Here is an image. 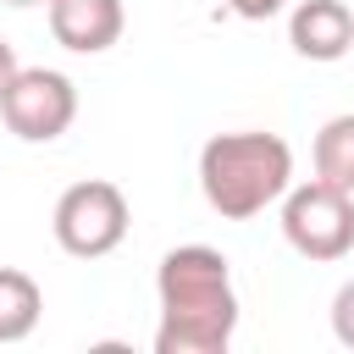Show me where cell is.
<instances>
[{
	"instance_id": "cell-6",
	"label": "cell",
	"mask_w": 354,
	"mask_h": 354,
	"mask_svg": "<svg viewBox=\"0 0 354 354\" xmlns=\"http://www.w3.org/2000/svg\"><path fill=\"white\" fill-rule=\"evenodd\" d=\"M44 11H50L55 44L72 55H105L127 28L122 0H44Z\"/></svg>"
},
{
	"instance_id": "cell-10",
	"label": "cell",
	"mask_w": 354,
	"mask_h": 354,
	"mask_svg": "<svg viewBox=\"0 0 354 354\" xmlns=\"http://www.w3.org/2000/svg\"><path fill=\"white\" fill-rule=\"evenodd\" d=\"M332 337H337L343 348H354V282H343V288L332 293Z\"/></svg>"
},
{
	"instance_id": "cell-7",
	"label": "cell",
	"mask_w": 354,
	"mask_h": 354,
	"mask_svg": "<svg viewBox=\"0 0 354 354\" xmlns=\"http://www.w3.org/2000/svg\"><path fill=\"white\" fill-rule=\"evenodd\" d=\"M288 44L304 61H343L354 50V11L343 0H299L288 17Z\"/></svg>"
},
{
	"instance_id": "cell-13",
	"label": "cell",
	"mask_w": 354,
	"mask_h": 354,
	"mask_svg": "<svg viewBox=\"0 0 354 354\" xmlns=\"http://www.w3.org/2000/svg\"><path fill=\"white\" fill-rule=\"evenodd\" d=\"M0 6H17V11H28V6H44V0H0Z\"/></svg>"
},
{
	"instance_id": "cell-1",
	"label": "cell",
	"mask_w": 354,
	"mask_h": 354,
	"mask_svg": "<svg viewBox=\"0 0 354 354\" xmlns=\"http://www.w3.org/2000/svg\"><path fill=\"white\" fill-rule=\"evenodd\" d=\"M160 326L155 354H227L238 332V288L232 266L210 243H177L160 254L155 271Z\"/></svg>"
},
{
	"instance_id": "cell-4",
	"label": "cell",
	"mask_w": 354,
	"mask_h": 354,
	"mask_svg": "<svg viewBox=\"0 0 354 354\" xmlns=\"http://www.w3.org/2000/svg\"><path fill=\"white\" fill-rule=\"evenodd\" d=\"M277 205H282V238L293 254L326 266L354 249V194L310 177V183H293Z\"/></svg>"
},
{
	"instance_id": "cell-12",
	"label": "cell",
	"mask_w": 354,
	"mask_h": 354,
	"mask_svg": "<svg viewBox=\"0 0 354 354\" xmlns=\"http://www.w3.org/2000/svg\"><path fill=\"white\" fill-rule=\"evenodd\" d=\"M17 66H22V61H17V50H11L6 39H0V94L11 88V77H17Z\"/></svg>"
},
{
	"instance_id": "cell-2",
	"label": "cell",
	"mask_w": 354,
	"mask_h": 354,
	"mask_svg": "<svg viewBox=\"0 0 354 354\" xmlns=\"http://www.w3.org/2000/svg\"><path fill=\"white\" fill-rule=\"evenodd\" d=\"M293 188V144L282 133H216L199 149V194L221 221H249Z\"/></svg>"
},
{
	"instance_id": "cell-3",
	"label": "cell",
	"mask_w": 354,
	"mask_h": 354,
	"mask_svg": "<svg viewBox=\"0 0 354 354\" xmlns=\"http://www.w3.org/2000/svg\"><path fill=\"white\" fill-rule=\"evenodd\" d=\"M133 227V210H127V194L105 177H83L72 183L61 199H55V216H50V232L55 243L72 254V260H105L122 249Z\"/></svg>"
},
{
	"instance_id": "cell-8",
	"label": "cell",
	"mask_w": 354,
	"mask_h": 354,
	"mask_svg": "<svg viewBox=\"0 0 354 354\" xmlns=\"http://www.w3.org/2000/svg\"><path fill=\"white\" fill-rule=\"evenodd\" d=\"M39 315H44V288H39L28 271L0 266V343H22V337H33Z\"/></svg>"
},
{
	"instance_id": "cell-5",
	"label": "cell",
	"mask_w": 354,
	"mask_h": 354,
	"mask_svg": "<svg viewBox=\"0 0 354 354\" xmlns=\"http://www.w3.org/2000/svg\"><path fill=\"white\" fill-rule=\"evenodd\" d=\"M0 116L22 144H55L77 122V83L55 66H17L11 88L0 94Z\"/></svg>"
},
{
	"instance_id": "cell-11",
	"label": "cell",
	"mask_w": 354,
	"mask_h": 354,
	"mask_svg": "<svg viewBox=\"0 0 354 354\" xmlns=\"http://www.w3.org/2000/svg\"><path fill=\"white\" fill-rule=\"evenodd\" d=\"M232 17H243V22H266V17H277L282 11V0H221Z\"/></svg>"
},
{
	"instance_id": "cell-9",
	"label": "cell",
	"mask_w": 354,
	"mask_h": 354,
	"mask_svg": "<svg viewBox=\"0 0 354 354\" xmlns=\"http://www.w3.org/2000/svg\"><path fill=\"white\" fill-rule=\"evenodd\" d=\"M310 160H315V177H321V183H332V188L354 194V111L332 116V122L315 133Z\"/></svg>"
}]
</instances>
